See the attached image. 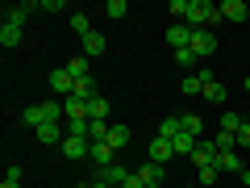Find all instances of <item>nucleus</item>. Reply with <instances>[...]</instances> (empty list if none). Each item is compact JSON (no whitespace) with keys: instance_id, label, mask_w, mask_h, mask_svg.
Returning <instances> with one entry per match:
<instances>
[{"instance_id":"f257e3e1","label":"nucleus","mask_w":250,"mask_h":188,"mask_svg":"<svg viewBox=\"0 0 250 188\" xmlns=\"http://www.w3.org/2000/svg\"><path fill=\"white\" fill-rule=\"evenodd\" d=\"M46 84H50V88L59 92L62 100H67V96H71V92H75V80H71V71H67V67H54V71L46 75Z\"/></svg>"},{"instance_id":"f03ea898","label":"nucleus","mask_w":250,"mask_h":188,"mask_svg":"<svg viewBox=\"0 0 250 188\" xmlns=\"http://www.w3.org/2000/svg\"><path fill=\"white\" fill-rule=\"evenodd\" d=\"M192 34H196V29L188 25V21H175V25L167 29V42L175 46V50H188V46H192Z\"/></svg>"},{"instance_id":"7ed1b4c3","label":"nucleus","mask_w":250,"mask_h":188,"mask_svg":"<svg viewBox=\"0 0 250 188\" xmlns=\"http://www.w3.org/2000/svg\"><path fill=\"white\" fill-rule=\"evenodd\" d=\"M213 50H217L213 29H196V34H192V54H196V59H208Z\"/></svg>"},{"instance_id":"20e7f679","label":"nucleus","mask_w":250,"mask_h":188,"mask_svg":"<svg viewBox=\"0 0 250 188\" xmlns=\"http://www.w3.org/2000/svg\"><path fill=\"white\" fill-rule=\"evenodd\" d=\"M134 176L142 180L146 188H150V184H163V180H167V163H154V159H150V163H142V167H138Z\"/></svg>"},{"instance_id":"39448f33","label":"nucleus","mask_w":250,"mask_h":188,"mask_svg":"<svg viewBox=\"0 0 250 188\" xmlns=\"http://www.w3.org/2000/svg\"><path fill=\"white\" fill-rule=\"evenodd\" d=\"M59 151L67 155V159H88V155H92V142H88V138H71V134H67Z\"/></svg>"},{"instance_id":"423d86ee","label":"nucleus","mask_w":250,"mask_h":188,"mask_svg":"<svg viewBox=\"0 0 250 188\" xmlns=\"http://www.w3.org/2000/svg\"><path fill=\"white\" fill-rule=\"evenodd\" d=\"M213 163H217V146H213V138H208V142H200L196 151H192V167L205 171V167H213Z\"/></svg>"},{"instance_id":"0eeeda50","label":"nucleus","mask_w":250,"mask_h":188,"mask_svg":"<svg viewBox=\"0 0 250 188\" xmlns=\"http://www.w3.org/2000/svg\"><path fill=\"white\" fill-rule=\"evenodd\" d=\"M62 138H67V125H38V142L42 146H62Z\"/></svg>"},{"instance_id":"6e6552de","label":"nucleus","mask_w":250,"mask_h":188,"mask_svg":"<svg viewBox=\"0 0 250 188\" xmlns=\"http://www.w3.org/2000/svg\"><path fill=\"white\" fill-rule=\"evenodd\" d=\"M205 80H213V71H188L184 84H179L184 96H200V92H205Z\"/></svg>"},{"instance_id":"1a4fd4ad","label":"nucleus","mask_w":250,"mask_h":188,"mask_svg":"<svg viewBox=\"0 0 250 188\" xmlns=\"http://www.w3.org/2000/svg\"><path fill=\"white\" fill-rule=\"evenodd\" d=\"M217 171H225V176H242V159H238V151H217V163H213Z\"/></svg>"},{"instance_id":"9d476101","label":"nucleus","mask_w":250,"mask_h":188,"mask_svg":"<svg viewBox=\"0 0 250 188\" xmlns=\"http://www.w3.org/2000/svg\"><path fill=\"white\" fill-rule=\"evenodd\" d=\"M129 176H134V171H129V167H121V163H108V167L100 171L96 180H104V184H113V188H121V184H125V180H129Z\"/></svg>"},{"instance_id":"9b49d317","label":"nucleus","mask_w":250,"mask_h":188,"mask_svg":"<svg viewBox=\"0 0 250 188\" xmlns=\"http://www.w3.org/2000/svg\"><path fill=\"white\" fill-rule=\"evenodd\" d=\"M171 155H175V146H171V138L154 134V138H150V159H154V163H167Z\"/></svg>"},{"instance_id":"f8f14e48","label":"nucleus","mask_w":250,"mask_h":188,"mask_svg":"<svg viewBox=\"0 0 250 188\" xmlns=\"http://www.w3.org/2000/svg\"><path fill=\"white\" fill-rule=\"evenodd\" d=\"M29 13H38V4H34V0H25V4H13V9L4 13V21H9V25H25V21H29Z\"/></svg>"},{"instance_id":"ddd939ff","label":"nucleus","mask_w":250,"mask_h":188,"mask_svg":"<svg viewBox=\"0 0 250 188\" xmlns=\"http://www.w3.org/2000/svg\"><path fill=\"white\" fill-rule=\"evenodd\" d=\"M113 155H117V151H113V146H108V142H92V155H88V159H92V163H96V167H100V171H104V167H108V163H117V159H113Z\"/></svg>"},{"instance_id":"4468645a","label":"nucleus","mask_w":250,"mask_h":188,"mask_svg":"<svg viewBox=\"0 0 250 188\" xmlns=\"http://www.w3.org/2000/svg\"><path fill=\"white\" fill-rule=\"evenodd\" d=\"M221 17H225V21H238V25H242V21L250 17V9L242 4V0H225V4H221Z\"/></svg>"},{"instance_id":"2eb2a0df","label":"nucleus","mask_w":250,"mask_h":188,"mask_svg":"<svg viewBox=\"0 0 250 188\" xmlns=\"http://www.w3.org/2000/svg\"><path fill=\"white\" fill-rule=\"evenodd\" d=\"M171 146H175V155H188V159H192V151L200 146V138H192V134H184V130H179V134L171 138Z\"/></svg>"},{"instance_id":"dca6fc26","label":"nucleus","mask_w":250,"mask_h":188,"mask_svg":"<svg viewBox=\"0 0 250 188\" xmlns=\"http://www.w3.org/2000/svg\"><path fill=\"white\" fill-rule=\"evenodd\" d=\"M200 96L213 100V105H225V96H229V92H225V84H221V80H205V92H200Z\"/></svg>"},{"instance_id":"f3484780","label":"nucleus","mask_w":250,"mask_h":188,"mask_svg":"<svg viewBox=\"0 0 250 188\" xmlns=\"http://www.w3.org/2000/svg\"><path fill=\"white\" fill-rule=\"evenodd\" d=\"M113 151H121V146H129V125H108V138H104Z\"/></svg>"},{"instance_id":"a211bd4d","label":"nucleus","mask_w":250,"mask_h":188,"mask_svg":"<svg viewBox=\"0 0 250 188\" xmlns=\"http://www.w3.org/2000/svg\"><path fill=\"white\" fill-rule=\"evenodd\" d=\"M179 125H184V134H192V138L205 134V121H200L196 113H179Z\"/></svg>"},{"instance_id":"6ab92c4d","label":"nucleus","mask_w":250,"mask_h":188,"mask_svg":"<svg viewBox=\"0 0 250 188\" xmlns=\"http://www.w3.org/2000/svg\"><path fill=\"white\" fill-rule=\"evenodd\" d=\"M75 100H83V105H88V100H96V84H92V75L88 80H75V92H71Z\"/></svg>"},{"instance_id":"aec40b11","label":"nucleus","mask_w":250,"mask_h":188,"mask_svg":"<svg viewBox=\"0 0 250 188\" xmlns=\"http://www.w3.org/2000/svg\"><path fill=\"white\" fill-rule=\"evenodd\" d=\"M88 121H108V100L104 96L88 100Z\"/></svg>"},{"instance_id":"412c9836","label":"nucleus","mask_w":250,"mask_h":188,"mask_svg":"<svg viewBox=\"0 0 250 188\" xmlns=\"http://www.w3.org/2000/svg\"><path fill=\"white\" fill-rule=\"evenodd\" d=\"M104 34H96V29H92V34L88 38H83V54H88V59H92V54H100V50H104Z\"/></svg>"},{"instance_id":"4be33fe9","label":"nucleus","mask_w":250,"mask_h":188,"mask_svg":"<svg viewBox=\"0 0 250 188\" xmlns=\"http://www.w3.org/2000/svg\"><path fill=\"white\" fill-rule=\"evenodd\" d=\"M21 121H25L29 130H38V125H46V113H42V105H29L25 113H21Z\"/></svg>"},{"instance_id":"5701e85b","label":"nucleus","mask_w":250,"mask_h":188,"mask_svg":"<svg viewBox=\"0 0 250 188\" xmlns=\"http://www.w3.org/2000/svg\"><path fill=\"white\" fill-rule=\"evenodd\" d=\"M67 71H71V80H88V54H75L67 63Z\"/></svg>"},{"instance_id":"b1692460","label":"nucleus","mask_w":250,"mask_h":188,"mask_svg":"<svg viewBox=\"0 0 250 188\" xmlns=\"http://www.w3.org/2000/svg\"><path fill=\"white\" fill-rule=\"evenodd\" d=\"M21 42V25H9V21H4V25H0V46H17Z\"/></svg>"},{"instance_id":"393cba45","label":"nucleus","mask_w":250,"mask_h":188,"mask_svg":"<svg viewBox=\"0 0 250 188\" xmlns=\"http://www.w3.org/2000/svg\"><path fill=\"white\" fill-rule=\"evenodd\" d=\"M179 130H184V125H179V113H175V117H163V121H159V134H163V138H175Z\"/></svg>"},{"instance_id":"a878e982","label":"nucleus","mask_w":250,"mask_h":188,"mask_svg":"<svg viewBox=\"0 0 250 188\" xmlns=\"http://www.w3.org/2000/svg\"><path fill=\"white\" fill-rule=\"evenodd\" d=\"M71 29H75L80 38H88V34H92V21L83 17V13H71Z\"/></svg>"},{"instance_id":"bb28decb","label":"nucleus","mask_w":250,"mask_h":188,"mask_svg":"<svg viewBox=\"0 0 250 188\" xmlns=\"http://www.w3.org/2000/svg\"><path fill=\"white\" fill-rule=\"evenodd\" d=\"M192 63H196V54H192V46H188V50H175V67H184V71H192Z\"/></svg>"},{"instance_id":"cd10ccee","label":"nucleus","mask_w":250,"mask_h":188,"mask_svg":"<svg viewBox=\"0 0 250 188\" xmlns=\"http://www.w3.org/2000/svg\"><path fill=\"white\" fill-rule=\"evenodd\" d=\"M221 130L238 134V130H242V117H238V113H221Z\"/></svg>"},{"instance_id":"c85d7f7f","label":"nucleus","mask_w":250,"mask_h":188,"mask_svg":"<svg viewBox=\"0 0 250 188\" xmlns=\"http://www.w3.org/2000/svg\"><path fill=\"white\" fill-rule=\"evenodd\" d=\"M104 13L117 21V17H125V13H129V4H125V0H108V9H104Z\"/></svg>"},{"instance_id":"c756f323","label":"nucleus","mask_w":250,"mask_h":188,"mask_svg":"<svg viewBox=\"0 0 250 188\" xmlns=\"http://www.w3.org/2000/svg\"><path fill=\"white\" fill-rule=\"evenodd\" d=\"M217 176H221L217 167H205V171H200V188H213V184H217Z\"/></svg>"},{"instance_id":"7c9ffc66","label":"nucleus","mask_w":250,"mask_h":188,"mask_svg":"<svg viewBox=\"0 0 250 188\" xmlns=\"http://www.w3.org/2000/svg\"><path fill=\"white\" fill-rule=\"evenodd\" d=\"M188 4H192V0H171V13H175V21L188 17Z\"/></svg>"},{"instance_id":"2f4dec72","label":"nucleus","mask_w":250,"mask_h":188,"mask_svg":"<svg viewBox=\"0 0 250 188\" xmlns=\"http://www.w3.org/2000/svg\"><path fill=\"white\" fill-rule=\"evenodd\" d=\"M238 146H242V151L250 146V121H242V130H238Z\"/></svg>"},{"instance_id":"473e14b6","label":"nucleus","mask_w":250,"mask_h":188,"mask_svg":"<svg viewBox=\"0 0 250 188\" xmlns=\"http://www.w3.org/2000/svg\"><path fill=\"white\" fill-rule=\"evenodd\" d=\"M121 188H146V184H142V180H138V176H129V180H125Z\"/></svg>"},{"instance_id":"72a5a7b5","label":"nucleus","mask_w":250,"mask_h":188,"mask_svg":"<svg viewBox=\"0 0 250 188\" xmlns=\"http://www.w3.org/2000/svg\"><path fill=\"white\" fill-rule=\"evenodd\" d=\"M88 188H113V184H104V180H92V184Z\"/></svg>"},{"instance_id":"f704fd0d","label":"nucleus","mask_w":250,"mask_h":188,"mask_svg":"<svg viewBox=\"0 0 250 188\" xmlns=\"http://www.w3.org/2000/svg\"><path fill=\"white\" fill-rule=\"evenodd\" d=\"M0 188H21V184H17V180H4V184H0Z\"/></svg>"},{"instance_id":"c9c22d12","label":"nucleus","mask_w":250,"mask_h":188,"mask_svg":"<svg viewBox=\"0 0 250 188\" xmlns=\"http://www.w3.org/2000/svg\"><path fill=\"white\" fill-rule=\"evenodd\" d=\"M242 88H246V92H250V75H246V80H242Z\"/></svg>"},{"instance_id":"e433bc0d","label":"nucleus","mask_w":250,"mask_h":188,"mask_svg":"<svg viewBox=\"0 0 250 188\" xmlns=\"http://www.w3.org/2000/svg\"><path fill=\"white\" fill-rule=\"evenodd\" d=\"M150 188H163V184H150Z\"/></svg>"},{"instance_id":"4c0bfd02","label":"nucleus","mask_w":250,"mask_h":188,"mask_svg":"<svg viewBox=\"0 0 250 188\" xmlns=\"http://www.w3.org/2000/svg\"><path fill=\"white\" fill-rule=\"evenodd\" d=\"M62 188H71V184H62Z\"/></svg>"}]
</instances>
